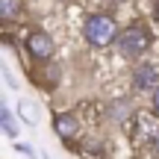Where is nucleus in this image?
Instances as JSON below:
<instances>
[{
    "label": "nucleus",
    "mask_w": 159,
    "mask_h": 159,
    "mask_svg": "<svg viewBox=\"0 0 159 159\" xmlns=\"http://www.w3.org/2000/svg\"><path fill=\"white\" fill-rule=\"evenodd\" d=\"M133 85H136L139 91H150V89H159V68L156 65H142V68H136V74H133Z\"/></svg>",
    "instance_id": "5"
},
{
    "label": "nucleus",
    "mask_w": 159,
    "mask_h": 159,
    "mask_svg": "<svg viewBox=\"0 0 159 159\" xmlns=\"http://www.w3.org/2000/svg\"><path fill=\"white\" fill-rule=\"evenodd\" d=\"M15 150H21V153H27V156H33V159H35V153H33V148H30L27 142H24V144H15Z\"/></svg>",
    "instance_id": "11"
},
{
    "label": "nucleus",
    "mask_w": 159,
    "mask_h": 159,
    "mask_svg": "<svg viewBox=\"0 0 159 159\" xmlns=\"http://www.w3.org/2000/svg\"><path fill=\"white\" fill-rule=\"evenodd\" d=\"M0 124H3V133H6V136H18V124H15V118H12L9 106L0 109Z\"/></svg>",
    "instance_id": "7"
},
{
    "label": "nucleus",
    "mask_w": 159,
    "mask_h": 159,
    "mask_svg": "<svg viewBox=\"0 0 159 159\" xmlns=\"http://www.w3.org/2000/svg\"><path fill=\"white\" fill-rule=\"evenodd\" d=\"M53 130H56L59 139H65V142H71V139L80 136V118L74 112H62L53 118Z\"/></svg>",
    "instance_id": "4"
},
{
    "label": "nucleus",
    "mask_w": 159,
    "mask_h": 159,
    "mask_svg": "<svg viewBox=\"0 0 159 159\" xmlns=\"http://www.w3.org/2000/svg\"><path fill=\"white\" fill-rule=\"evenodd\" d=\"M150 148H153L156 153H159V130H156V136H153V142H150Z\"/></svg>",
    "instance_id": "13"
},
{
    "label": "nucleus",
    "mask_w": 159,
    "mask_h": 159,
    "mask_svg": "<svg viewBox=\"0 0 159 159\" xmlns=\"http://www.w3.org/2000/svg\"><path fill=\"white\" fill-rule=\"evenodd\" d=\"M83 35H85L89 44L106 47V44H112V41H115L118 27H115V21L109 15H91L89 21H85V27H83Z\"/></svg>",
    "instance_id": "1"
},
{
    "label": "nucleus",
    "mask_w": 159,
    "mask_h": 159,
    "mask_svg": "<svg viewBox=\"0 0 159 159\" xmlns=\"http://www.w3.org/2000/svg\"><path fill=\"white\" fill-rule=\"evenodd\" d=\"M18 115H21L24 124L35 127V124H39V106H35V100H30V97L18 100Z\"/></svg>",
    "instance_id": "6"
},
{
    "label": "nucleus",
    "mask_w": 159,
    "mask_h": 159,
    "mask_svg": "<svg viewBox=\"0 0 159 159\" xmlns=\"http://www.w3.org/2000/svg\"><path fill=\"white\" fill-rule=\"evenodd\" d=\"M3 77H6V85H9V89H18V80L9 74V68H3Z\"/></svg>",
    "instance_id": "10"
},
{
    "label": "nucleus",
    "mask_w": 159,
    "mask_h": 159,
    "mask_svg": "<svg viewBox=\"0 0 159 159\" xmlns=\"http://www.w3.org/2000/svg\"><path fill=\"white\" fill-rule=\"evenodd\" d=\"M150 41H153L150 30L142 27V24H133V27H127L124 33L118 35V50L124 53V56H142L150 47Z\"/></svg>",
    "instance_id": "2"
},
{
    "label": "nucleus",
    "mask_w": 159,
    "mask_h": 159,
    "mask_svg": "<svg viewBox=\"0 0 159 159\" xmlns=\"http://www.w3.org/2000/svg\"><path fill=\"white\" fill-rule=\"evenodd\" d=\"M0 15L3 21H12L18 15V0H0Z\"/></svg>",
    "instance_id": "8"
},
{
    "label": "nucleus",
    "mask_w": 159,
    "mask_h": 159,
    "mask_svg": "<svg viewBox=\"0 0 159 159\" xmlns=\"http://www.w3.org/2000/svg\"><path fill=\"white\" fill-rule=\"evenodd\" d=\"M27 50L33 53L35 59H50L53 56V41L47 33H41V30H33V33L27 35Z\"/></svg>",
    "instance_id": "3"
},
{
    "label": "nucleus",
    "mask_w": 159,
    "mask_h": 159,
    "mask_svg": "<svg viewBox=\"0 0 159 159\" xmlns=\"http://www.w3.org/2000/svg\"><path fill=\"white\" fill-rule=\"evenodd\" d=\"M153 112H156V115H159V89H156V91H153Z\"/></svg>",
    "instance_id": "12"
},
{
    "label": "nucleus",
    "mask_w": 159,
    "mask_h": 159,
    "mask_svg": "<svg viewBox=\"0 0 159 159\" xmlns=\"http://www.w3.org/2000/svg\"><path fill=\"white\" fill-rule=\"evenodd\" d=\"M127 112H130V106H127L124 100H121V103H115V106H112V115H115L118 121H124V118H127Z\"/></svg>",
    "instance_id": "9"
}]
</instances>
